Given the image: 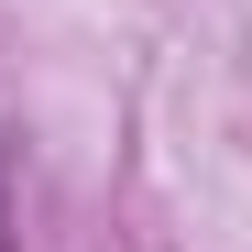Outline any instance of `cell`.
<instances>
[{"mask_svg": "<svg viewBox=\"0 0 252 252\" xmlns=\"http://www.w3.org/2000/svg\"><path fill=\"white\" fill-rule=\"evenodd\" d=\"M11 230H22V154H11V132H0V252H11Z\"/></svg>", "mask_w": 252, "mask_h": 252, "instance_id": "6da1fadb", "label": "cell"}]
</instances>
